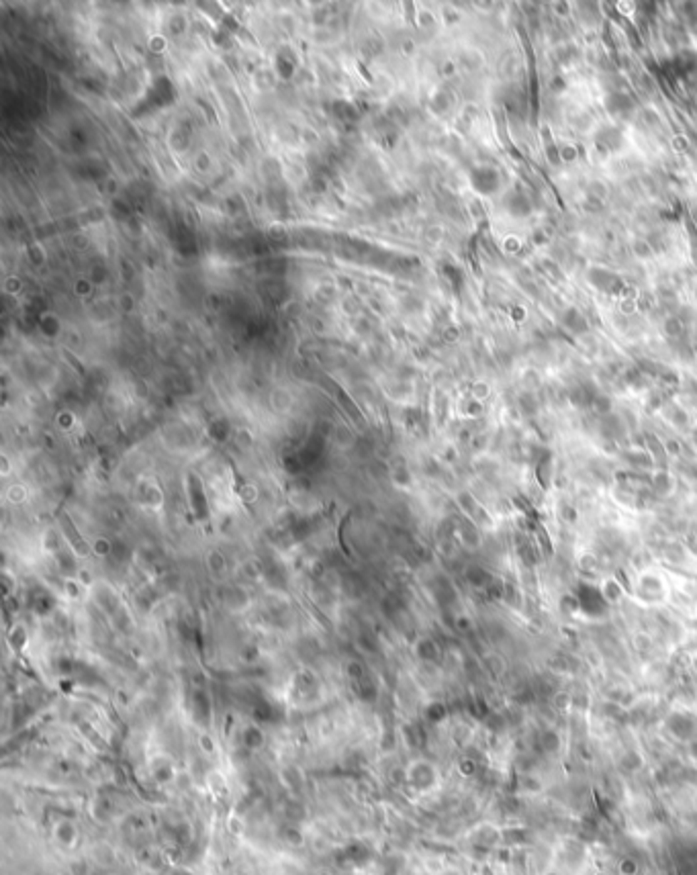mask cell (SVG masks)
I'll return each instance as SVG.
<instances>
[{
    "instance_id": "1",
    "label": "cell",
    "mask_w": 697,
    "mask_h": 875,
    "mask_svg": "<svg viewBox=\"0 0 697 875\" xmlns=\"http://www.w3.org/2000/svg\"><path fill=\"white\" fill-rule=\"evenodd\" d=\"M640 871H642L640 861L630 855H624L616 863V875H640Z\"/></svg>"
},
{
    "instance_id": "4",
    "label": "cell",
    "mask_w": 697,
    "mask_h": 875,
    "mask_svg": "<svg viewBox=\"0 0 697 875\" xmlns=\"http://www.w3.org/2000/svg\"><path fill=\"white\" fill-rule=\"evenodd\" d=\"M687 752H689V757H691V761L697 765V737H693L689 742H687Z\"/></svg>"
},
{
    "instance_id": "2",
    "label": "cell",
    "mask_w": 697,
    "mask_h": 875,
    "mask_svg": "<svg viewBox=\"0 0 697 875\" xmlns=\"http://www.w3.org/2000/svg\"><path fill=\"white\" fill-rule=\"evenodd\" d=\"M621 767L626 769V771H632V773H636V771H640V769L644 767V759H642V754L636 751H630L624 754V759H621Z\"/></svg>"
},
{
    "instance_id": "3",
    "label": "cell",
    "mask_w": 697,
    "mask_h": 875,
    "mask_svg": "<svg viewBox=\"0 0 697 875\" xmlns=\"http://www.w3.org/2000/svg\"><path fill=\"white\" fill-rule=\"evenodd\" d=\"M542 749L546 752H556L561 749V737L554 730H546L542 735Z\"/></svg>"
}]
</instances>
